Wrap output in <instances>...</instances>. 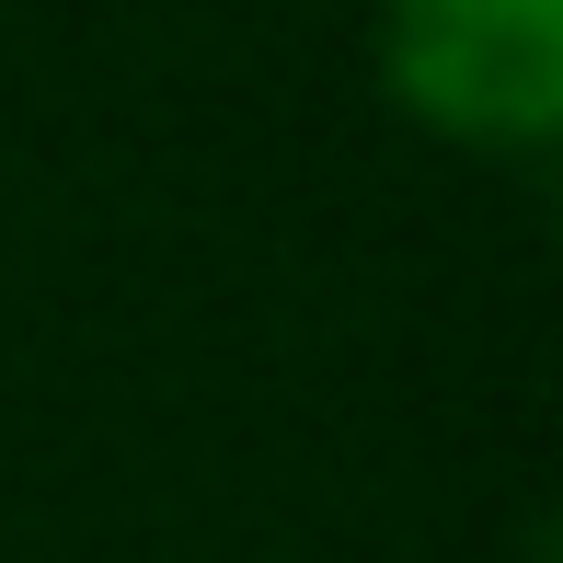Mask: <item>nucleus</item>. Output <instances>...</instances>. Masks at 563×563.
I'll return each instance as SVG.
<instances>
[{"label":"nucleus","instance_id":"f257e3e1","mask_svg":"<svg viewBox=\"0 0 563 563\" xmlns=\"http://www.w3.org/2000/svg\"><path fill=\"white\" fill-rule=\"evenodd\" d=\"M379 81L460 150H541L563 126V0H379Z\"/></svg>","mask_w":563,"mask_h":563}]
</instances>
